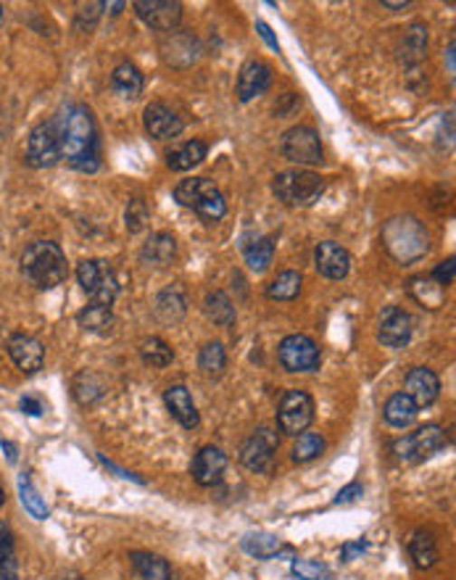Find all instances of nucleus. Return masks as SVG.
Masks as SVG:
<instances>
[{"instance_id": "nucleus-1", "label": "nucleus", "mask_w": 456, "mask_h": 580, "mask_svg": "<svg viewBox=\"0 0 456 580\" xmlns=\"http://www.w3.org/2000/svg\"><path fill=\"white\" fill-rule=\"evenodd\" d=\"M53 127L59 135L62 158H66V164L71 169L95 172L100 166V143H98V129L92 122L90 109L66 106Z\"/></svg>"}, {"instance_id": "nucleus-2", "label": "nucleus", "mask_w": 456, "mask_h": 580, "mask_svg": "<svg viewBox=\"0 0 456 580\" xmlns=\"http://www.w3.org/2000/svg\"><path fill=\"white\" fill-rule=\"evenodd\" d=\"M22 275L40 290H51V288L62 285L69 275L63 251L56 243H48V241L32 243L22 253Z\"/></svg>"}, {"instance_id": "nucleus-3", "label": "nucleus", "mask_w": 456, "mask_h": 580, "mask_svg": "<svg viewBox=\"0 0 456 580\" xmlns=\"http://www.w3.org/2000/svg\"><path fill=\"white\" fill-rule=\"evenodd\" d=\"M383 243L388 248V253L398 259L401 264H409V261H417L420 256L427 253V245H430V238H427L425 227L412 219V216H398V219H391L383 230Z\"/></svg>"}, {"instance_id": "nucleus-4", "label": "nucleus", "mask_w": 456, "mask_h": 580, "mask_svg": "<svg viewBox=\"0 0 456 580\" xmlns=\"http://www.w3.org/2000/svg\"><path fill=\"white\" fill-rule=\"evenodd\" d=\"M272 190L285 206H311L325 193V180L306 169H290L274 177Z\"/></svg>"}, {"instance_id": "nucleus-5", "label": "nucleus", "mask_w": 456, "mask_h": 580, "mask_svg": "<svg viewBox=\"0 0 456 580\" xmlns=\"http://www.w3.org/2000/svg\"><path fill=\"white\" fill-rule=\"evenodd\" d=\"M77 280L82 285V290L92 299V304L111 306L119 296V280L114 275V270L109 267V261L103 259H85L77 267Z\"/></svg>"}, {"instance_id": "nucleus-6", "label": "nucleus", "mask_w": 456, "mask_h": 580, "mask_svg": "<svg viewBox=\"0 0 456 580\" xmlns=\"http://www.w3.org/2000/svg\"><path fill=\"white\" fill-rule=\"evenodd\" d=\"M314 420V398L306 391H285L277 406V428L288 435L306 433Z\"/></svg>"}, {"instance_id": "nucleus-7", "label": "nucleus", "mask_w": 456, "mask_h": 580, "mask_svg": "<svg viewBox=\"0 0 456 580\" xmlns=\"http://www.w3.org/2000/svg\"><path fill=\"white\" fill-rule=\"evenodd\" d=\"M282 156L299 166H317L322 164V143L311 127H290L282 135Z\"/></svg>"}, {"instance_id": "nucleus-8", "label": "nucleus", "mask_w": 456, "mask_h": 580, "mask_svg": "<svg viewBox=\"0 0 456 580\" xmlns=\"http://www.w3.org/2000/svg\"><path fill=\"white\" fill-rule=\"evenodd\" d=\"M446 446V433L441 425H425L414 435L398 438L394 443V454L401 461H423V459L432 457L435 452H441Z\"/></svg>"}, {"instance_id": "nucleus-9", "label": "nucleus", "mask_w": 456, "mask_h": 580, "mask_svg": "<svg viewBox=\"0 0 456 580\" xmlns=\"http://www.w3.org/2000/svg\"><path fill=\"white\" fill-rule=\"evenodd\" d=\"M59 161H62V148H59L56 127L53 122L37 124L27 140V164L34 169H51Z\"/></svg>"}, {"instance_id": "nucleus-10", "label": "nucleus", "mask_w": 456, "mask_h": 580, "mask_svg": "<svg viewBox=\"0 0 456 580\" xmlns=\"http://www.w3.org/2000/svg\"><path fill=\"white\" fill-rule=\"evenodd\" d=\"M277 357L288 372H314L319 366V348L309 336L282 338Z\"/></svg>"}, {"instance_id": "nucleus-11", "label": "nucleus", "mask_w": 456, "mask_h": 580, "mask_svg": "<svg viewBox=\"0 0 456 580\" xmlns=\"http://www.w3.org/2000/svg\"><path fill=\"white\" fill-rule=\"evenodd\" d=\"M280 446V438L277 433L270 428H259L241 449V461H243L245 470L251 472H267L272 467L274 452Z\"/></svg>"}, {"instance_id": "nucleus-12", "label": "nucleus", "mask_w": 456, "mask_h": 580, "mask_svg": "<svg viewBox=\"0 0 456 580\" xmlns=\"http://www.w3.org/2000/svg\"><path fill=\"white\" fill-rule=\"evenodd\" d=\"M138 16L158 32H175L183 22V5L175 0H138Z\"/></svg>"}, {"instance_id": "nucleus-13", "label": "nucleus", "mask_w": 456, "mask_h": 580, "mask_svg": "<svg viewBox=\"0 0 456 580\" xmlns=\"http://www.w3.org/2000/svg\"><path fill=\"white\" fill-rule=\"evenodd\" d=\"M377 338L388 348H404L412 340V317L404 309H398V306L383 309Z\"/></svg>"}, {"instance_id": "nucleus-14", "label": "nucleus", "mask_w": 456, "mask_h": 580, "mask_svg": "<svg viewBox=\"0 0 456 580\" xmlns=\"http://www.w3.org/2000/svg\"><path fill=\"white\" fill-rule=\"evenodd\" d=\"M224 467H227V457L216 446H204L190 464V475L198 486L209 489V486H216L222 480Z\"/></svg>"}, {"instance_id": "nucleus-15", "label": "nucleus", "mask_w": 456, "mask_h": 580, "mask_svg": "<svg viewBox=\"0 0 456 580\" xmlns=\"http://www.w3.org/2000/svg\"><path fill=\"white\" fill-rule=\"evenodd\" d=\"M5 348H8V357L14 359V365L19 366L22 372H37L43 362H45V348H43V343L37 340V338L32 336H11L8 338V343H5Z\"/></svg>"}, {"instance_id": "nucleus-16", "label": "nucleus", "mask_w": 456, "mask_h": 580, "mask_svg": "<svg viewBox=\"0 0 456 580\" xmlns=\"http://www.w3.org/2000/svg\"><path fill=\"white\" fill-rule=\"evenodd\" d=\"M143 124L156 140H172L183 132V119L164 103H151L143 111Z\"/></svg>"}, {"instance_id": "nucleus-17", "label": "nucleus", "mask_w": 456, "mask_h": 580, "mask_svg": "<svg viewBox=\"0 0 456 580\" xmlns=\"http://www.w3.org/2000/svg\"><path fill=\"white\" fill-rule=\"evenodd\" d=\"M314 261H317V272L328 280H343L351 270V256L343 245L333 243V241H325V243L317 245L314 251Z\"/></svg>"}, {"instance_id": "nucleus-18", "label": "nucleus", "mask_w": 456, "mask_h": 580, "mask_svg": "<svg viewBox=\"0 0 456 580\" xmlns=\"http://www.w3.org/2000/svg\"><path fill=\"white\" fill-rule=\"evenodd\" d=\"M270 85H272V66L259 62V59L248 62L241 69V77H238V98L243 103H248V100L264 95V92L270 90Z\"/></svg>"}, {"instance_id": "nucleus-19", "label": "nucleus", "mask_w": 456, "mask_h": 580, "mask_svg": "<svg viewBox=\"0 0 456 580\" xmlns=\"http://www.w3.org/2000/svg\"><path fill=\"white\" fill-rule=\"evenodd\" d=\"M404 394L417 404V409H420V406H430V404L438 398V394H441V380H438V375H435L432 369H427V366H414V369L406 375V391H404Z\"/></svg>"}, {"instance_id": "nucleus-20", "label": "nucleus", "mask_w": 456, "mask_h": 580, "mask_svg": "<svg viewBox=\"0 0 456 580\" xmlns=\"http://www.w3.org/2000/svg\"><path fill=\"white\" fill-rule=\"evenodd\" d=\"M164 401H166V409L172 412V417H175L183 428H198V423H201V420H198V409H195L193 396H190V391H187L185 385H172V388H166Z\"/></svg>"}, {"instance_id": "nucleus-21", "label": "nucleus", "mask_w": 456, "mask_h": 580, "mask_svg": "<svg viewBox=\"0 0 456 580\" xmlns=\"http://www.w3.org/2000/svg\"><path fill=\"white\" fill-rule=\"evenodd\" d=\"M214 193H219V190H216V185H214L212 180H206V177H193V180H183V183L175 187V201L195 212L206 198H212Z\"/></svg>"}, {"instance_id": "nucleus-22", "label": "nucleus", "mask_w": 456, "mask_h": 580, "mask_svg": "<svg viewBox=\"0 0 456 580\" xmlns=\"http://www.w3.org/2000/svg\"><path fill=\"white\" fill-rule=\"evenodd\" d=\"M383 414H385V423H388L391 428L404 430V428H409V425H414V420H417L420 409H417V404L406 396V394H394V396L388 398V404H385Z\"/></svg>"}, {"instance_id": "nucleus-23", "label": "nucleus", "mask_w": 456, "mask_h": 580, "mask_svg": "<svg viewBox=\"0 0 456 580\" xmlns=\"http://www.w3.org/2000/svg\"><path fill=\"white\" fill-rule=\"evenodd\" d=\"M175 253H177L175 238L169 233H156V235H151V241L143 245L140 259L151 267H166V264H172Z\"/></svg>"}, {"instance_id": "nucleus-24", "label": "nucleus", "mask_w": 456, "mask_h": 580, "mask_svg": "<svg viewBox=\"0 0 456 580\" xmlns=\"http://www.w3.org/2000/svg\"><path fill=\"white\" fill-rule=\"evenodd\" d=\"M206 153H209V146L204 140H187L180 148H175V151L166 156V164L175 172H187V169L198 166L206 158Z\"/></svg>"}, {"instance_id": "nucleus-25", "label": "nucleus", "mask_w": 456, "mask_h": 580, "mask_svg": "<svg viewBox=\"0 0 456 580\" xmlns=\"http://www.w3.org/2000/svg\"><path fill=\"white\" fill-rule=\"evenodd\" d=\"M143 85H146L143 74H140V69L135 63H119L114 69V74H111V88L119 92L122 98H129V100H135L143 92Z\"/></svg>"}, {"instance_id": "nucleus-26", "label": "nucleus", "mask_w": 456, "mask_h": 580, "mask_svg": "<svg viewBox=\"0 0 456 580\" xmlns=\"http://www.w3.org/2000/svg\"><path fill=\"white\" fill-rule=\"evenodd\" d=\"M129 559H132V567L138 570V575L143 580H172V567L166 565V559H161L156 554L135 551Z\"/></svg>"}, {"instance_id": "nucleus-27", "label": "nucleus", "mask_w": 456, "mask_h": 580, "mask_svg": "<svg viewBox=\"0 0 456 580\" xmlns=\"http://www.w3.org/2000/svg\"><path fill=\"white\" fill-rule=\"evenodd\" d=\"M409 556L414 559V565L420 570H427L435 565L438 559V549H435V538L427 530H414L409 538Z\"/></svg>"}, {"instance_id": "nucleus-28", "label": "nucleus", "mask_w": 456, "mask_h": 580, "mask_svg": "<svg viewBox=\"0 0 456 580\" xmlns=\"http://www.w3.org/2000/svg\"><path fill=\"white\" fill-rule=\"evenodd\" d=\"M77 322H80V328H85L88 333H109V330H111V325H114L111 306H100V304L85 306V309L77 314Z\"/></svg>"}, {"instance_id": "nucleus-29", "label": "nucleus", "mask_w": 456, "mask_h": 580, "mask_svg": "<svg viewBox=\"0 0 456 580\" xmlns=\"http://www.w3.org/2000/svg\"><path fill=\"white\" fill-rule=\"evenodd\" d=\"M299 293H301V275L293 270L277 275L267 285V299H272V301H293Z\"/></svg>"}, {"instance_id": "nucleus-30", "label": "nucleus", "mask_w": 456, "mask_h": 580, "mask_svg": "<svg viewBox=\"0 0 456 580\" xmlns=\"http://www.w3.org/2000/svg\"><path fill=\"white\" fill-rule=\"evenodd\" d=\"M243 549L256 559H272L282 551V544L272 533H248L243 538Z\"/></svg>"}, {"instance_id": "nucleus-31", "label": "nucleus", "mask_w": 456, "mask_h": 580, "mask_svg": "<svg viewBox=\"0 0 456 580\" xmlns=\"http://www.w3.org/2000/svg\"><path fill=\"white\" fill-rule=\"evenodd\" d=\"M206 314H209V319L216 322L219 328L235 325V306H233V301H230L222 290L206 296Z\"/></svg>"}, {"instance_id": "nucleus-32", "label": "nucleus", "mask_w": 456, "mask_h": 580, "mask_svg": "<svg viewBox=\"0 0 456 580\" xmlns=\"http://www.w3.org/2000/svg\"><path fill=\"white\" fill-rule=\"evenodd\" d=\"M140 357H143V362L151 366H166L172 365V359H175V351L169 348V343H164L161 338H146L143 343H140Z\"/></svg>"}, {"instance_id": "nucleus-33", "label": "nucleus", "mask_w": 456, "mask_h": 580, "mask_svg": "<svg viewBox=\"0 0 456 580\" xmlns=\"http://www.w3.org/2000/svg\"><path fill=\"white\" fill-rule=\"evenodd\" d=\"M274 259V241L272 238H259L251 248H245V264L253 272H264Z\"/></svg>"}, {"instance_id": "nucleus-34", "label": "nucleus", "mask_w": 456, "mask_h": 580, "mask_svg": "<svg viewBox=\"0 0 456 580\" xmlns=\"http://www.w3.org/2000/svg\"><path fill=\"white\" fill-rule=\"evenodd\" d=\"M158 314L166 319V322H175V319H180L185 314V296H183V288L180 285H175V288H166L161 296H158Z\"/></svg>"}, {"instance_id": "nucleus-35", "label": "nucleus", "mask_w": 456, "mask_h": 580, "mask_svg": "<svg viewBox=\"0 0 456 580\" xmlns=\"http://www.w3.org/2000/svg\"><path fill=\"white\" fill-rule=\"evenodd\" d=\"M325 452V438L319 433H299V441L293 446V461L304 464Z\"/></svg>"}, {"instance_id": "nucleus-36", "label": "nucleus", "mask_w": 456, "mask_h": 580, "mask_svg": "<svg viewBox=\"0 0 456 580\" xmlns=\"http://www.w3.org/2000/svg\"><path fill=\"white\" fill-rule=\"evenodd\" d=\"M227 365V354H224V346L222 343H206L204 348H201V354H198V366L206 372V375H219L222 369Z\"/></svg>"}, {"instance_id": "nucleus-37", "label": "nucleus", "mask_w": 456, "mask_h": 580, "mask_svg": "<svg viewBox=\"0 0 456 580\" xmlns=\"http://www.w3.org/2000/svg\"><path fill=\"white\" fill-rule=\"evenodd\" d=\"M19 493H22V504H24V509L30 512L32 518H37V519L48 518V507H45V501L40 499V493L34 490V486H32V480L27 478V475H22V478H19Z\"/></svg>"}, {"instance_id": "nucleus-38", "label": "nucleus", "mask_w": 456, "mask_h": 580, "mask_svg": "<svg viewBox=\"0 0 456 580\" xmlns=\"http://www.w3.org/2000/svg\"><path fill=\"white\" fill-rule=\"evenodd\" d=\"M290 575L299 580H330L333 570L322 562H311V559H296L290 567Z\"/></svg>"}, {"instance_id": "nucleus-39", "label": "nucleus", "mask_w": 456, "mask_h": 580, "mask_svg": "<svg viewBox=\"0 0 456 580\" xmlns=\"http://www.w3.org/2000/svg\"><path fill=\"white\" fill-rule=\"evenodd\" d=\"M148 224V209L140 198H132L127 206V230L129 233H140Z\"/></svg>"}, {"instance_id": "nucleus-40", "label": "nucleus", "mask_w": 456, "mask_h": 580, "mask_svg": "<svg viewBox=\"0 0 456 580\" xmlns=\"http://www.w3.org/2000/svg\"><path fill=\"white\" fill-rule=\"evenodd\" d=\"M425 43H427V30L423 24H414L409 34H406V51L414 56V59H423L425 53Z\"/></svg>"}, {"instance_id": "nucleus-41", "label": "nucleus", "mask_w": 456, "mask_h": 580, "mask_svg": "<svg viewBox=\"0 0 456 580\" xmlns=\"http://www.w3.org/2000/svg\"><path fill=\"white\" fill-rule=\"evenodd\" d=\"M14 562V533L5 522H0V570Z\"/></svg>"}, {"instance_id": "nucleus-42", "label": "nucleus", "mask_w": 456, "mask_h": 580, "mask_svg": "<svg viewBox=\"0 0 456 580\" xmlns=\"http://www.w3.org/2000/svg\"><path fill=\"white\" fill-rule=\"evenodd\" d=\"M454 270H456L454 259L441 261V264L435 267V272H432V282H435V285H451V282H454Z\"/></svg>"}, {"instance_id": "nucleus-43", "label": "nucleus", "mask_w": 456, "mask_h": 580, "mask_svg": "<svg viewBox=\"0 0 456 580\" xmlns=\"http://www.w3.org/2000/svg\"><path fill=\"white\" fill-rule=\"evenodd\" d=\"M359 496H362V486H359V483H351V486H346V489L335 496V504H351V501H356Z\"/></svg>"}, {"instance_id": "nucleus-44", "label": "nucleus", "mask_w": 456, "mask_h": 580, "mask_svg": "<svg viewBox=\"0 0 456 580\" xmlns=\"http://www.w3.org/2000/svg\"><path fill=\"white\" fill-rule=\"evenodd\" d=\"M22 412H27V414H32V417H37V414H43V404L37 401V398L32 396H24L22 398Z\"/></svg>"}, {"instance_id": "nucleus-45", "label": "nucleus", "mask_w": 456, "mask_h": 580, "mask_svg": "<svg viewBox=\"0 0 456 580\" xmlns=\"http://www.w3.org/2000/svg\"><path fill=\"white\" fill-rule=\"evenodd\" d=\"M365 549H366L365 541H356V544H346V547H343V551H340V556H343V562H351V559H354L356 554H362Z\"/></svg>"}, {"instance_id": "nucleus-46", "label": "nucleus", "mask_w": 456, "mask_h": 580, "mask_svg": "<svg viewBox=\"0 0 456 580\" xmlns=\"http://www.w3.org/2000/svg\"><path fill=\"white\" fill-rule=\"evenodd\" d=\"M256 30H259V34H261V37L267 40V45H270V48H274V51H277V40H274V34H272V30H270V24H264V22H259V24H256Z\"/></svg>"}, {"instance_id": "nucleus-47", "label": "nucleus", "mask_w": 456, "mask_h": 580, "mask_svg": "<svg viewBox=\"0 0 456 580\" xmlns=\"http://www.w3.org/2000/svg\"><path fill=\"white\" fill-rule=\"evenodd\" d=\"M0 580H19V575H16V565L11 562V565H5L3 570H0Z\"/></svg>"}, {"instance_id": "nucleus-48", "label": "nucleus", "mask_w": 456, "mask_h": 580, "mask_svg": "<svg viewBox=\"0 0 456 580\" xmlns=\"http://www.w3.org/2000/svg\"><path fill=\"white\" fill-rule=\"evenodd\" d=\"M383 5H385V8H394V11H401V8H409L412 3H409V0H404V3H394V0H385Z\"/></svg>"}, {"instance_id": "nucleus-49", "label": "nucleus", "mask_w": 456, "mask_h": 580, "mask_svg": "<svg viewBox=\"0 0 456 580\" xmlns=\"http://www.w3.org/2000/svg\"><path fill=\"white\" fill-rule=\"evenodd\" d=\"M3 499H5V493H3V489H0V507H3Z\"/></svg>"}, {"instance_id": "nucleus-50", "label": "nucleus", "mask_w": 456, "mask_h": 580, "mask_svg": "<svg viewBox=\"0 0 456 580\" xmlns=\"http://www.w3.org/2000/svg\"><path fill=\"white\" fill-rule=\"evenodd\" d=\"M0 24H3V5H0Z\"/></svg>"}]
</instances>
